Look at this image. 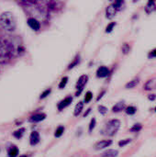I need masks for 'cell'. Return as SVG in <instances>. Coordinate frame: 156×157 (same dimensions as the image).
I'll list each match as a JSON object with an SVG mask.
<instances>
[{"label": "cell", "mask_w": 156, "mask_h": 157, "mask_svg": "<svg viewBox=\"0 0 156 157\" xmlns=\"http://www.w3.org/2000/svg\"><path fill=\"white\" fill-rule=\"evenodd\" d=\"M72 102H73V97L68 96V97L64 98L63 100H61V101L57 104V109H58V110H59V111H62V110L64 109L66 107L70 106Z\"/></svg>", "instance_id": "cell-5"}, {"label": "cell", "mask_w": 156, "mask_h": 157, "mask_svg": "<svg viewBox=\"0 0 156 157\" xmlns=\"http://www.w3.org/2000/svg\"><path fill=\"white\" fill-rule=\"evenodd\" d=\"M142 129H143V125L141 123H136L130 129V132H139Z\"/></svg>", "instance_id": "cell-23"}, {"label": "cell", "mask_w": 156, "mask_h": 157, "mask_svg": "<svg viewBox=\"0 0 156 157\" xmlns=\"http://www.w3.org/2000/svg\"><path fill=\"white\" fill-rule=\"evenodd\" d=\"M154 111H155V112H156V107H155V109H154Z\"/></svg>", "instance_id": "cell-38"}, {"label": "cell", "mask_w": 156, "mask_h": 157, "mask_svg": "<svg viewBox=\"0 0 156 157\" xmlns=\"http://www.w3.org/2000/svg\"><path fill=\"white\" fill-rule=\"evenodd\" d=\"M119 9L114 6V4L112 3L111 5H109L108 7H107V9H106V15H107V17L108 18H112L115 15H116V13H117V11H118Z\"/></svg>", "instance_id": "cell-9"}, {"label": "cell", "mask_w": 156, "mask_h": 157, "mask_svg": "<svg viewBox=\"0 0 156 157\" xmlns=\"http://www.w3.org/2000/svg\"><path fill=\"white\" fill-rule=\"evenodd\" d=\"M143 88L146 91H150V90H153V89H156V78H153V79H150L149 81H147L144 84Z\"/></svg>", "instance_id": "cell-13"}, {"label": "cell", "mask_w": 156, "mask_h": 157, "mask_svg": "<svg viewBox=\"0 0 156 157\" xmlns=\"http://www.w3.org/2000/svg\"><path fill=\"white\" fill-rule=\"evenodd\" d=\"M63 132H64V127L62 126V125L61 126H58L57 129H56V131H55V132H54V136L56 138H60L63 134Z\"/></svg>", "instance_id": "cell-21"}, {"label": "cell", "mask_w": 156, "mask_h": 157, "mask_svg": "<svg viewBox=\"0 0 156 157\" xmlns=\"http://www.w3.org/2000/svg\"><path fill=\"white\" fill-rule=\"evenodd\" d=\"M148 57H149V58H155L156 49H154V50H153V51H151V52H150V53L148 54Z\"/></svg>", "instance_id": "cell-33"}, {"label": "cell", "mask_w": 156, "mask_h": 157, "mask_svg": "<svg viewBox=\"0 0 156 157\" xmlns=\"http://www.w3.org/2000/svg\"><path fill=\"white\" fill-rule=\"evenodd\" d=\"M139 81H140V78H139V77H135L134 79H132L131 81H130V82L125 86V87H126L127 89L134 88V87L139 84Z\"/></svg>", "instance_id": "cell-17"}, {"label": "cell", "mask_w": 156, "mask_h": 157, "mask_svg": "<svg viewBox=\"0 0 156 157\" xmlns=\"http://www.w3.org/2000/svg\"><path fill=\"white\" fill-rule=\"evenodd\" d=\"M105 93H106V90L102 91V92H101V93L99 94V97H98V98H97V100H100V98H102V97H103V96L105 95Z\"/></svg>", "instance_id": "cell-35"}, {"label": "cell", "mask_w": 156, "mask_h": 157, "mask_svg": "<svg viewBox=\"0 0 156 157\" xmlns=\"http://www.w3.org/2000/svg\"><path fill=\"white\" fill-rule=\"evenodd\" d=\"M67 83H68V77L67 76H64V77H63L62 78V80L60 81V84H59V88L60 89H63L64 87H65V86L67 85Z\"/></svg>", "instance_id": "cell-24"}, {"label": "cell", "mask_w": 156, "mask_h": 157, "mask_svg": "<svg viewBox=\"0 0 156 157\" xmlns=\"http://www.w3.org/2000/svg\"><path fill=\"white\" fill-rule=\"evenodd\" d=\"M18 155V149L16 146H12L8 150V157H17Z\"/></svg>", "instance_id": "cell-19"}, {"label": "cell", "mask_w": 156, "mask_h": 157, "mask_svg": "<svg viewBox=\"0 0 156 157\" xmlns=\"http://www.w3.org/2000/svg\"><path fill=\"white\" fill-rule=\"evenodd\" d=\"M79 63H80V55H79V54H77V55L75 56V58L73 60V62L69 64V66H68V70L73 69V68H74V67H75Z\"/></svg>", "instance_id": "cell-18"}, {"label": "cell", "mask_w": 156, "mask_h": 157, "mask_svg": "<svg viewBox=\"0 0 156 157\" xmlns=\"http://www.w3.org/2000/svg\"><path fill=\"white\" fill-rule=\"evenodd\" d=\"M113 4H114V6H115L118 9H120V6H121V5L123 4V1H122V0H117V1H115Z\"/></svg>", "instance_id": "cell-32"}, {"label": "cell", "mask_w": 156, "mask_h": 157, "mask_svg": "<svg viewBox=\"0 0 156 157\" xmlns=\"http://www.w3.org/2000/svg\"><path fill=\"white\" fill-rule=\"evenodd\" d=\"M115 26H116V22H110V23L107 26V28H106V32H107V33L111 32V31L113 30V29H114Z\"/></svg>", "instance_id": "cell-28"}, {"label": "cell", "mask_w": 156, "mask_h": 157, "mask_svg": "<svg viewBox=\"0 0 156 157\" xmlns=\"http://www.w3.org/2000/svg\"><path fill=\"white\" fill-rule=\"evenodd\" d=\"M121 51L123 52V54H128L131 51V46L129 43H123L122 47H121Z\"/></svg>", "instance_id": "cell-26"}, {"label": "cell", "mask_w": 156, "mask_h": 157, "mask_svg": "<svg viewBox=\"0 0 156 157\" xmlns=\"http://www.w3.org/2000/svg\"><path fill=\"white\" fill-rule=\"evenodd\" d=\"M13 44L6 40H0V64L8 63L15 54Z\"/></svg>", "instance_id": "cell-1"}, {"label": "cell", "mask_w": 156, "mask_h": 157, "mask_svg": "<svg viewBox=\"0 0 156 157\" xmlns=\"http://www.w3.org/2000/svg\"><path fill=\"white\" fill-rule=\"evenodd\" d=\"M19 157H27V155H21V156Z\"/></svg>", "instance_id": "cell-37"}, {"label": "cell", "mask_w": 156, "mask_h": 157, "mask_svg": "<svg viewBox=\"0 0 156 157\" xmlns=\"http://www.w3.org/2000/svg\"><path fill=\"white\" fill-rule=\"evenodd\" d=\"M119 155V152L115 149H108L101 154V157H117Z\"/></svg>", "instance_id": "cell-15"}, {"label": "cell", "mask_w": 156, "mask_h": 157, "mask_svg": "<svg viewBox=\"0 0 156 157\" xmlns=\"http://www.w3.org/2000/svg\"><path fill=\"white\" fill-rule=\"evenodd\" d=\"M124 109H126L125 102H124V101H120V102L116 103V104L113 106V108H112V111H113L114 113H118V112L122 111Z\"/></svg>", "instance_id": "cell-14"}, {"label": "cell", "mask_w": 156, "mask_h": 157, "mask_svg": "<svg viewBox=\"0 0 156 157\" xmlns=\"http://www.w3.org/2000/svg\"><path fill=\"white\" fill-rule=\"evenodd\" d=\"M0 26L6 31H14L17 27L16 18L13 13L6 11L0 15Z\"/></svg>", "instance_id": "cell-2"}, {"label": "cell", "mask_w": 156, "mask_h": 157, "mask_svg": "<svg viewBox=\"0 0 156 157\" xmlns=\"http://www.w3.org/2000/svg\"><path fill=\"white\" fill-rule=\"evenodd\" d=\"M130 143H131V139H125V140H121L119 142V146L120 147H123L127 144H129Z\"/></svg>", "instance_id": "cell-30"}, {"label": "cell", "mask_w": 156, "mask_h": 157, "mask_svg": "<svg viewBox=\"0 0 156 157\" xmlns=\"http://www.w3.org/2000/svg\"><path fill=\"white\" fill-rule=\"evenodd\" d=\"M120 127V121L119 120H110L107 122L104 131H101V134L108 136H113Z\"/></svg>", "instance_id": "cell-3"}, {"label": "cell", "mask_w": 156, "mask_h": 157, "mask_svg": "<svg viewBox=\"0 0 156 157\" xmlns=\"http://www.w3.org/2000/svg\"><path fill=\"white\" fill-rule=\"evenodd\" d=\"M148 99L151 100V101H154L156 99V95H150L148 96Z\"/></svg>", "instance_id": "cell-34"}, {"label": "cell", "mask_w": 156, "mask_h": 157, "mask_svg": "<svg viewBox=\"0 0 156 157\" xmlns=\"http://www.w3.org/2000/svg\"><path fill=\"white\" fill-rule=\"evenodd\" d=\"M51 88H49V89H46L41 95H40V99H43V98H45L46 97H48L50 94H51Z\"/></svg>", "instance_id": "cell-31"}, {"label": "cell", "mask_w": 156, "mask_h": 157, "mask_svg": "<svg viewBox=\"0 0 156 157\" xmlns=\"http://www.w3.org/2000/svg\"><path fill=\"white\" fill-rule=\"evenodd\" d=\"M112 144H113L112 140H102L94 145V149L95 150H102V149H105L106 147H108Z\"/></svg>", "instance_id": "cell-6"}, {"label": "cell", "mask_w": 156, "mask_h": 157, "mask_svg": "<svg viewBox=\"0 0 156 157\" xmlns=\"http://www.w3.org/2000/svg\"><path fill=\"white\" fill-rule=\"evenodd\" d=\"M92 98H93V93L91 91H87L85 95L84 101H85V103H89L92 100Z\"/></svg>", "instance_id": "cell-25"}, {"label": "cell", "mask_w": 156, "mask_h": 157, "mask_svg": "<svg viewBox=\"0 0 156 157\" xmlns=\"http://www.w3.org/2000/svg\"><path fill=\"white\" fill-rule=\"evenodd\" d=\"M98 111H99L100 114L106 115L108 113V108L105 107V106H103V105H100V106H98Z\"/></svg>", "instance_id": "cell-29"}, {"label": "cell", "mask_w": 156, "mask_h": 157, "mask_svg": "<svg viewBox=\"0 0 156 157\" xmlns=\"http://www.w3.org/2000/svg\"><path fill=\"white\" fill-rule=\"evenodd\" d=\"M83 109H84V102H82V101H79V102L76 104L75 108H74V115L75 117H78V116L81 114V112H82Z\"/></svg>", "instance_id": "cell-16"}, {"label": "cell", "mask_w": 156, "mask_h": 157, "mask_svg": "<svg viewBox=\"0 0 156 157\" xmlns=\"http://www.w3.org/2000/svg\"><path fill=\"white\" fill-rule=\"evenodd\" d=\"M24 132H25V129L24 128H20L19 130H17V131L13 132V136L15 138H17V139H20L24 135Z\"/></svg>", "instance_id": "cell-22"}, {"label": "cell", "mask_w": 156, "mask_h": 157, "mask_svg": "<svg viewBox=\"0 0 156 157\" xmlns=\"http://www.w3.org/2000/svg\"><path fill=\"white\" fill-rule=\"evenodd\" d=\"M46 119V114L45 113H37V114H34L32 115L29 119V122H40V121H42L43 120Z\"/></svg>", "instance_id": "cell-10"}, {"label": "cell", "mask_w": 156, "mask_h": 157, "mask_svg": "<svg viewBox=\"0 0 156 157\" xmlns=\"http://www.w3.org/2000/svg\"><path fill=\"white\" fill-rule=\"evenodd\" d=\"M97 77L98 78H104L107 77L108 75H109V69L107 66H99L98 69L97 70V74H96Z\"/></svg>", "instance_id": "cell-7"}, {"label": "cell", "mask_w": 156, "mask_h": 157, "mask_svg": "<svg viewBox=\"0 0 156 157\" xmlns=\"http://www.w3.org/2000/svg\"><path fill=\"white\" fill-rule=\"evenodd\" d=\"M145 12H146V14H151V13H153V12H154L156 10V3L154 1V0H150V1H148V3L146 4V6H145Z\"/></svg>", "instance_id": "cell-12"}, {"label": "cell", "mask_w": 156, "mask_h": 157, "mask_svg": "<svg viewBox=\"0 0 156 157\" xmlns=\"http://www.w3.org/2000/svg\"><path fill=\"white\" fill-rule=\"evenodd\" d=\"M28 25L35 31L39 30L40 29V23L39 20H37L36 18L34 17H29L28 18Z\"/></svg>", "instance_id": "cell-8"}, {"label": "cell", "mask_w": 156, "mask_h": 157, "mask_svg": "<svg viewBox=\"0 0 156 157\" xmlns=\"http://www.w3.org/2000/svg\"><path fill=\"white\" fill-rule=\"evenodd\" d=\"M125 112L128 115H134L137 112V108L134 107V106H128L125 109Z\"/></svg>", "instance_id": "cell-20"}, {"label": "cell", "mask_w": 156, "mask_h": 157, "mask_svg": "<svg viewBox=\"0 0 156 157\" xmlns=\"http://www.w3.org/2000/svg\"><path fill=\"white\" fill-rule=\"evenodd\" d=\"M87 81H88V76L86 75H82L78 78V80L76 82V85H75V89H76L75 97H79L81 95V93L84 90V87L86 85Z\"/></svg>", "instance_id": "cell-4"}, {"label": "cell", "mask_w": 156, "mask_h": 157, "mask_svg": "<svg viewBox=\"0 0 156 157\" xmlns=\"http://www.w3.org/2000/svg\"><path fill=\"white\" fill-rule=\"evenodd\" d=\"M96 125H97L96 119H95V118H92V120H91V121H90V123H89V126H88V132H92L93 130L95 129Z\"/></svg>", "instance_id": "cell-27"}, {"label": "cell", "mask_w": 156, "mask_h": 157, "mask_svg": "<svg viewBox=\"0 0 156 157\" xmlns=\"http://www.w3.org/2000/svg\"><path fill=\"white\" fill-rule=\"evenodd\" d=\"M40 133L38 132H32L30 136H29V144L30 145H36L40 143Z\"/></svg>", "instance_id": "cell-11"}, {"label": "cell", "mask_w": 156, "mask_h": 157, "mask_svg": "<svg viewBox=\"0 0 156 157\" xmlns=\"http://www.w3.org/2000/svg\"><path fill=\"white\" fill-rule=\"evenodd\" d=\"M91 110H92V109H87V110H86V111L84 113V117H86V116H87V115H88V114L91 112Z\"/></svg>", "instance_id": "cell-36"}]
</instances>
